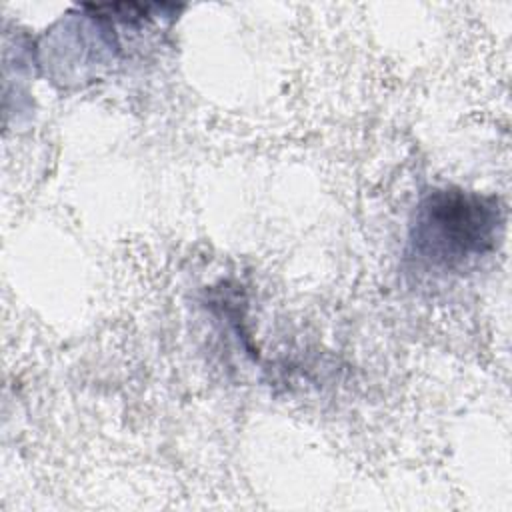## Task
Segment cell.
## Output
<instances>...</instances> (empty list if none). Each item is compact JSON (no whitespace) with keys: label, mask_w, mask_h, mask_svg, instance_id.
Wrapping results in <instances>:
<instances>
[{"label":"cell","mask_w":512,"mask_h":512,"mask_svg":"<svg viewBox=\"0 0 512 512\" xmlns=\"http://www.w3.org/2000/svg\"><path fill=\"white\" fill-rule=\"evenodd\" d=\"M502 214L494 198L444 188L430 192L416 208L410 228V258L416 264L452 272L494 250Z\"/></svg>","instance_id":"1"}]
</instances>
